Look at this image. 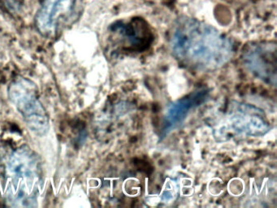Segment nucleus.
Instances as JSON below:
<instances>
[{
    "label": "nucleus",
    "mask_w": 277,
    "mask_h": 208,
    "mask_svg": "<svg viewBox=\"0 0 277 208\" xmlns=\"http://www.w3.org/2000/svg\"><path fill=\"white\" fill-rule=\"evenodd\" d=\"M72 0H45L35 18L38 32L44 36L56 34L59 20L69 12Z\"/></svg>",
    "instance_id": "7"
},
{
    "label": "nucleus",
    "mask_w": 277,
    "mask_h": 208,
    "mask_svg": "<svg viewBox=\"0 0 277 208\" xmlns=\"http://www.w3.org/2000/svg\"><path fill=\"white\" fill-rule=\"evenodd\" d=\"M169 187L167 188L163 189V193H162V199L163 201H164V202H170L171 201H173L176 196V189H175L174 186H173V184L169 183Z\"/></svg>",
    "instance_id": "8"
},
{
    "label": "nucleus",
    "mask_w": 277,
    "mask_h": 208,
    "mask_svg": "<svg viewBox=\"0 0 277 208\" xmlns=\"http://www.w3.org/2000/svg\"><path fill=\"white\" fill-rule=\"evenodd\" d=\"M173 55L196 70L210 72L231 60L233 43L212 26L185 18L175 26L171 39Z\"/></svg>",
    "instance_id": "1"
},
{
    "label": "nucleus",
    "mask_w": 277,
    "mask_h": 208,
    "mask_svg": "<svg viewBox=\"0 0 277 208\" xmlns=\"http://www.w3.org/2000/svg\"><path fill=\"white\" fill-rule=\"evenodd\" d=\"M42 184V167L38 154L27 146L13 151L5 169V196L11 206H38Z\"/></svg>",
    "instance_id": "2"
},
{
    "label": "nucleus",
    "mask_w": 277,
    "mask_h": 208,
    "mask_svg": "<svg viewBox=\"0 0 277 208\" xmlns=\"http://www.w3.org/2000/svg\"><path fill=\"white\" fill-rule=\"evenodd\" d=\"M8 93L29 129L37 136H44L50 128L49 118L38 99L35 83L27 78H16L8 87Z\"/></svg>",
    "instance_id": "3"
},
{
    "label": "nucleus",
    "mask_w": 277,
    "mask_h": 208,
    "mask_svg": "<svg viewBox=\"0 0 277 208\" xmlns=\"http://www.w3.org/2000/svg\"><path fill=\"white\" fill-rule=\"evenodd\" d=\"M245 66L267 84H276V48L275 44L251 46L244 54Z\"/></svg>",
    "instance_id": "4"
},
{
    "label": "nucleus",
    "mask_w": 277,
    "mask_h": 208,
    "mask_svg": "<svg viewBox=\"0 0 277 208\" xmlns=\"http://www.w3.org/2000/svg\"><path fill=\"white\" fill-rule=\"evenodd\" d=\"M208 97V90L203 89L169 105L163 117L162 136L164 138L173 130L181 126L189 113L206 102Z\"/></svg>",
    "instance_id": "5"
},
{
    "label": "nucleus",
    "mask_w": 277,
    "mask_h": 208,
    "mask_svg": "<svg viewBox=\"0 0 277 208\" xmlns=\"http://www.w3.org/2000/svg\"><path fill=\"white\" fill-rule=\"evenodd\" d=\"M227 125L232 132L247 137H261L269 132L271 126L258 111L242 106L228 116Z\"/></svg>",
    "instance_id": "6"
}]
</instances>
